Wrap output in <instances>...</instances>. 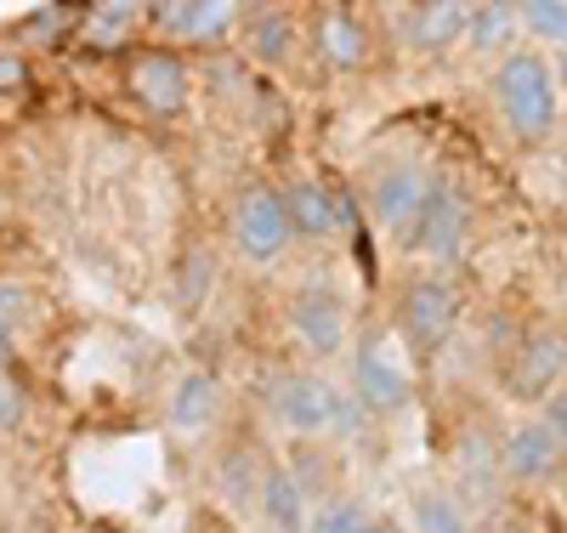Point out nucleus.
<instances>
[{"label":"nucleus","instance_id":"obj_31","mask_svg":"<svg viewBox=\"0 0 567 533\" xmlns=\"http://www.w3.org/2000/svg\"><path fill=\"white\" fill-rule=\"evenodd\" d=\"M369 533H409V527H403V522H392V516H374V522H369Z\"/></svg>","mask_w":567,"mask_h":533},{"label":"nucleus","instance_id":"obj_34","mask_svg":"<svg viewBox=\"0 0 567 533\" xmlns=\"http://www.w3.org/2000/svg\"><path fill=\"white\" fill-rule=\"evenodd\" d=\"M561 125H567V114H561Z\"/></svg>","mask_w":567,"mask_h":533},{"label":"nucleus","instance_id":"obj_8","mask_svg":"<svg viewBox=\"0 0 567 533\" xmlns=\"http://www.w3.org/2000/svg\"><path fill=\"white\" fill-rule=\"evenodd\" d=\"M471 222H477V211H471V193H465L454 176H432V193H425L420 222H414V233H409V256L454 262V256L465 250V238H471Z\"/></svg>","mask_w":567,"mask_h":533},{"label":"nucleus","instance_id":"obj_20","mask_svg":"<svg viewBox=\"0 0 567 533\" xmlns=\"http://www.w3.org/2000/svg\"><path fill=\"white\" fill-rule=\"evenodd\" d=\"M409 516H414L420 533H471V516H465L460 494L443 489V482H425V489H414Z\"/></svg>","mask_w":567,"mask_h":533},{"label":"nucleus","instance_id":"obj_25","mask_svg":"<svg viewBox=\"0 0 567 533\" xmlns=\"http://www.w3.org/2000/svg\"><path fill=\"white\" fill-rule=\"evenodd\" d=\"M523 29L534 34V45H561L567 52V0H523Z\"/></svg>","mask_w":567,"mask_h":533},{"label":"nucleus","instance_id":"obj_13","mask_svg":"<svg viewBox=\"0 0 567 533\" xmlns=\"http://www.w3.org/2000/svg\"><path fill=\"white\" fill-rule=\"evenodd\" d=\"M449 476H454V489L471 494V500H494L499 494L505 460H499V438H488V426L465 420L449 438Z\"/></svg>","mask_w":567,"mask_h":533},{"label":"nucleus","instance_id":"obj_30","mask_svg":"<svg viewBox=\"0 0 567 533\" xmlns=\"http://www.w3.org/2000/svg\"><path fill=\"white\" fill-rule=\"evenodd\" d=\"M12 358H18V347H12V329H0V375H12Z\"/></svg>","mask_w":567,"mask_h":533},{"label":"nucleus","instance_id":"obj_28","mask_svg":"<svg viewBox=\"0 0 567 533\" xmlns=\"http://www.w3.org/2000/svg\"><path fill=\"white\" fill-rule=\"evenodd\" d=\"M29 85H34V63L18 45H0V96H23Z\"/></svg>","mask_w":567,"mask_h":533},{"label":"nucleus","instance_id":"obj_19","mask_svg":"<svg viewBox=\"0 0 567 533\" xmlns=\"http://www.w3.org/2000/svg\"><path fill=\"white\" fill-rule=\"evenodd\" d=\"M245 40H250V58L256 63H284L290 58V45H296V12H284V7H256V12H245Z\"/></svg>","mask_w":567,"mask_h":533},{"label":"nucleus","instance_id":"obj_6","mask_svg":"<svg viewBox=\"0 0 567 533\" xmlns=\"http://www.w3.org/2000/svg\"><path fill=\"white\" fill-rule=\"evenodd\" d=\"M284 329H290V341L329 363V358H341L347 347V301H341V289L336 284H296L290 289V301H284Z\"/></svg>","mask_w":567,"mask_h":533},{"label":"nucleus","instance_id":"obj_4","mask_svg":"<svg viewBox=\"0 0 567 533\" xmlns=\"http://www.w3.org/2000/svg\"><path fill=\"white\" fill-rule=\"evenodd\" d=\"M227 245L245 267H278L284 250L296 245V227H290V205H284V187L272 182H250L239 199H233L227 216Z\"/></svg>","mask_w":567,"mask_h":533},{"label":"nucleus","instance_id":"obj_18","mask_svg":"<svg viewBox=\"0 0 567 533\" xmlns=\"http://www.w3.org/2000/svg\"><path fill=\"white\" fill-rule=\"evenodd\" d=\"M284 205H290L296 238H307V245H323V238L341 233L336 199H329V182H323V176H296L290 187H284Z\"/></svg>","mask_w":567,"mask_h":533},{"label":"nucleus","instance_id":"obj_24","mask_svg":"<svg viewBox=\"0 0 567 533\" xmlns=\"http://www.w3.org/2000/svg\"><path fill=\"white\" fill-rule=\"evenodd\" d=\"M369 511H363V500H352V494H336V500H323L318 511H312V522H307V533H369Z\"/></svg>","mask_w":567,"mask_h":533},{"label":"nucleus","instance_id":"obj_2","mask_svg":"<svg viewBox=\"0 0 567 533\" xmlns=\"http://www.w3.org/2000/svg\"><path fill=\"white\" fill-rule=\"evenodd\" d=\"M267 409L278 431H290L296 443H318L329 431H352V398H341L336 386L312 369H278L267 386Z\"/></svg>","mask_w":567,"mask_h":533},{"label":"nucleus","instance_id":"obj_23","mask_svg":"<svg viewBox=\"0 0 567 533\" xmlns=\"http://www.w3.org/2000/svg\"><path fill=\"white\" fill-rule=\"evenodd\" d=\"M261 476H267V465L250 454V449H221V460H216V482H221V494L227 500H256L261 494Z\"/></svg>","mask_w":567,"mask_h":533},{"label":"nucleus","instance_id":"obj_21","mask_svg":"<svg viewBox=\"0 0 567 533\" xmlns=\"http://www.w3.org/2000/svg\"><path fill=\"white\" fill-rule=\"evenodd\" d=\"M523 29V7H511V0H488V7H471V23H465V40L477 45V52H505V40Z\"/></svg>","mask_w":567,"mask_h":533},{"label":"nucleus","instance_id":"obj_17","mask_svg":"<svg viewBox=\"0 0 567 533\" xmlns=\"http://www.w3.org/2000/svg\"><path fill=\"white\" fill-rule=\"evenodd\" d=\"M256 511H261L267 533H307V522H312V511H307V489L296 482L290 465H267L261 494H256Z\"/></svg>","mask_w":567,"mask_h":533},{"label":"nucleus","instance_id":"obj_15","mask_svg":"<svg viewBox=\"0 0 567 533\" xmlns=\"http://www.w3.org/2000/svg\"><path fill=\"white\" fill-rule=\"evenodd\" d=\"M148 18L165 34V45H210L245 23V12L227 7V0H171V7H154Z\"/></svg>","mask_w":567,"mask_h":533},{"label":"nucleus","instance_id":"obj_11","mask_svg":"<svg viewBox=\"0 0 567 533\" xmlns=\"http://www.w3.org/2000/svg\"><path fill=\"white\" fill-rule=\"evenodd\" d=\"M499 460H505V482H511V489H550V482L567 471V454L556 443V431L539 414H523L516 426H505Z\"/></svg>","mask_w":567,"mask_h":533},{"label":"nucleus","instance_id":"obj_27","mask_svg":"<svg viewBox=\"0 0 567 533\" xmlns=\"http://www.w3.org/2000/svg\"><path fill=\"white\" fill-rule=\"evenodd\" d=\"M29 420V398H23V386L12 375H0V438H18Z\"/></svg>","mask_w":567,"mask_h":533},{"label":"nucleus","instance_id":"obj_16","mask_svg":"<svg viewBox=\"0 0 567 533\" xmlns=\"http://www.w3.org/2000/svg\"><path fill=\"white\" fill-rule=\"evenodd\" d=\"M465 23H471V7H460V0H425V7L403 12V34L425 58H443L454 40H465Z\"/></svg>","mask_w":567,"mask_h":533},{"label":"nucleus","instance_id":"obj_22","mask_svg":"<svg viewBox=\"0 0 567 533\" xmlns=\"http://www.w3.org/2000/svg\"><path fill=\"white\" fill-rule=\"evenodd\" d=\"M216 289V256L205 250V245H194V250H182V262H176V273H171V296H176V307L182 312H194L205 296Z\"/></svg>","mask_w":567,"mask_h":533},{"label":"nucleus","instance_id":"obj_1","mask_svg":"<svg viewBox=\"0 0 567 533\" xmlns=\"http://www.w3.org/2000/svg\"><path fill=\"white\" fill-rule=\"evenodd\" d=\"M494 103L505 131L534 148L561 125V85H556V63L539 52V45H511L494 69Z\"/></svg>","mask_w":567,"mask_h":533},{"label":"nucleus","instance_id":"obj_3","mask_svg":"<svg viewBox=\"0 0 567 533\" xmlns=\"http://www.w3.org/2000/svg\"><path fill=\"white\" fill-rule=\"evenodd\" d=\"M392 318H398V335H403L409 358L432 363L449 347L454 324H460V284L449 273H414V278H403Z\"/></svg>","mask_w":567,"mask_h":533},{"label":"nucleus","instance_id":"obj_7","mask_svg":"<svg viewBox=\"0 0 567 533\" xmlns=\"http://www.w3.org/2000/svg\"><path fill=\"white\" fill-rule=\"evenodd\" d=\"M347 386H352V409L369 420H398L414 398L409 375L398 369V358L386 352V341L374 329H363L352 341V380Z\"/></svg>","mask_w":567,"mask_h":533},{"label":"nucleus","instance_id":"obj_33","mask_svg":"<svg viewBox=\"0 0 567 533\" xmlns=\"http://www.w3.org/2000/svg\"><path fill=\"white\" fill-rule=\"evenodd\" d=\"M556 85H561V91H567V52H561V58H556Z\"/></svg>","mask_w":567,"mask_h":533},{"label":"nucleus","instance_id":"obj_12","mask_svg":"<svg viewBox=\"0 0 567 533\" xmlns=\"http://www.w3.org/2000/svg\"><path fill=\"white\" fill-rule=\"evenodd\" d=\"M307 40H312V58L329 74H358L374 58V40L358 7H312L307 12Z\"/></svg>","mask_w":567,"mask_h":533},{"label":"nucleus","instance_id":"obj_10","mask_svg":"<svg viewBox=\"0 0 567 533\" xmlns=\"http://www.w3.org/2000/svg\"><path fill=\"white\" fill-rule=\"evenodd\" d=\"M187 63L176 45H136V52L125 58V91H131V103L142 114H154V120H176L187 109Z\"/></svg>","mask_w":567,"mask_h":533},{"label":"nucleus","instance_id":"obj_32","mask_svg":"<svg viewBox=\"0 0 567 533\" xmlns=\"http://www.w3.org/2000/svg\"><path fill=\"white\" fill-rule=\"evenodd\" d=\"M12 216V193H7V182H0V222Z\"/></svg>","mask_w":567,"mask_h":533},{"label":"nucleus","instance_id":"obj_26","mask_svg":"<svg viewBox=\"0 0 567 533\" xmlns=\"http://www.w3.org/2000/svg\"><path fill=\"white\" fill-rule=\"evenodd\" d=\"M34 289L23 284V278H12V273H0V329H18L29 312H34Z\"/></svg>","mask_w":567,"mask_h":533},{"label":"nucleus","instance_id":"obj_9","mask_svg":"<svg viewBox=\"0 0 567 533\" xmlns=\"http://www.w3.org/2000/svg\"><path fill=\"white\" fill-rule=\"evenodd\" d=\"M425 193H432V171H420L414 160H386V165H374V171H369L363 205H369L374 222L392 233V245L409 250V233H414V222H420Z\"/></svg>","mask_w":567,"mask_h":533},{"label":"nucleus","instance_id":"obj_29","mask_svg":"<svg viewBox=\"0 0 567 533\" xmlns=\"http://www.w3.org/2000/svg\"><path fill=\"white\" fill-rule=\"evenodd\" d=\"M539 420H545V426L556 431V443H561V454H567V380H561L556 392H550V398L539 403Z\"/></svg>","mask_w":567,"mask_h":533},{"label":"nucleus","instance_id":"obj_5","mask_svg":"<svg viewBox=\"0 0 567 533\" xmlns=\"http://www.w3.org/2000/svg\"><path fill=\"white\" fill-rule=\"evenodd\" d=\"M499 380H505L511 398L545 403L556 386L567 380V329L550 324V318H534V324L511 341V358H505Z\"/></svg>","mask_w":567,"mask_h":533},{"label":"nucleus","instance_id":"obj_14","mask_svg":"<svg viewBox=\"0 0 567 533\" xmlns=\"http://www.w3.org/2000/svg\"><path fill=\"white\" fill-rule=\"evenodd\" d=\"M221 420V375L216 369H187L171 386V403H165V426L176 443H205Z\"/></svg>","mask_w":567,"mask_h":533}]
</instances>
